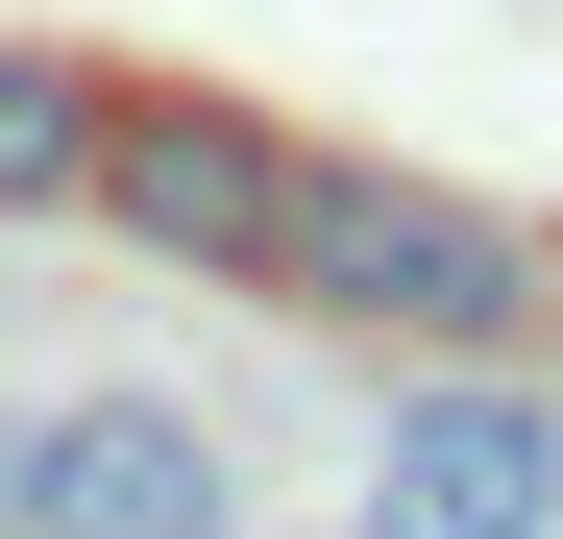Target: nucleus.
<instances>
[{"instance_id": "4", "label": "nucleus", "mask_w": 563, "mask_h": 539, "mask_svg": "<svg viewBox=\"0 0 563 539\" xmlns=\"http://www.w3.org/2000/svg\"><path fill=\"white\" fill-rule=\"evenodd\" d=\"M25 539H245V466L197 393H49V491Z\"/></svg>"}, {"instance_id": "3", "label": "nucleus", "mask_w": 563, "mask_h": 539, "mask_svg": "<svg viewBox=\"0 0 563 539\" xmlns=\"http://www.w3.org/2000/svg\"><path fill=\"white\" fill-rule=\"evenodd\" d=\"M343 539H563V393L539 369H417L367 417V515Z\"/></svg>"}, {"instance_id": "6", "label": "nucleus", "mask_w": 563, "mask_h": 539, "mask_svg": "<svg viewBox=\"0 0 563 539\" xmlns=\"http://www.w3.org/2000/svg\"><path fill=\"white\" fill-rule=\"evenodd\" d=\"M25 491H49V393H0V539H25Z\"/></svg>"}, {"instance_id": "2", "label": "nucleus", "mask_w": 563, "mask_h": 539, "mask_svg": "<svg viewBox=\"0 0 563 539\" xmlns=\"http://www.w3.org/2000/svg\"><path fill=\"white\" fill-rule=\"evenodd\" d=\"M147 270H197V295H295V221H319V147L269 99H197V74H99V197Z\"/></svg>"}, {"instance_id": "1", "label": "nucleus", "mask_w": 563, "mask_h": 539, "mask_svg": "<svg viewBox=\"0 0 563 539\" xmlns=\"http://www.w3.org/2000/svg\"><path fill=\"white\" fill-rule=\"evenodd\" d=\"M295 319L393 343V369H539V343H563V221H490V197H441V172H367V147H319Z\"/></svg>"}, {"instance_id": "5", "label": "nucleus", "mask_w": 563, "mask_h": 539, "mask_svg": "<svg viewBox=\"0 0 563 539\" xmlns=\"http://www.w3.org/2000/svg\"><path fill=\"white\" fill-rule=\"evenodd\" d=\"M74 197H99V74L0 25V221H74Z\"/></svg>"}]
</instances>
